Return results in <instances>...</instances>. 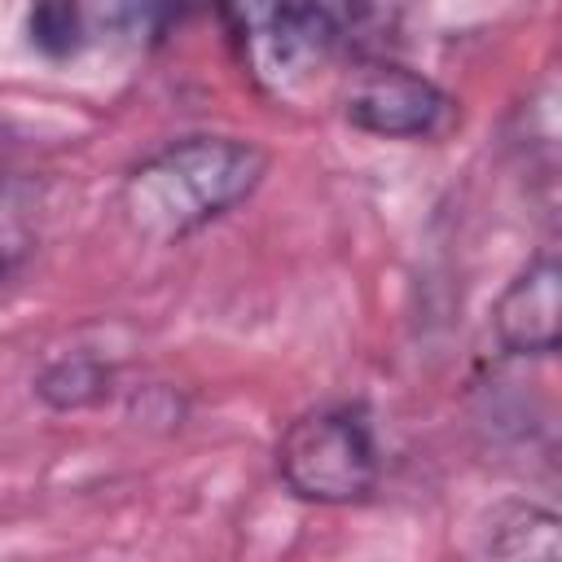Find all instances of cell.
Returning a JSON list of instances; mask_svg holds the SVG:
<instances>
[{"instance_id": "6da1fadb", "label": "cell", "mask_w": 562, "mask_h": 562, "mask_svg": "<svg viewBox=\"0 0 562 562\" xmlns=\"http://www.w3.org/2000/svg\"><path fill=\"white\" fill-rule=\"evenodd\" d=\"M268 176V154L237 136H184L140 158L123 189L132 233L149 241H180L246 202Z\"/></svg>"}, {"instance_id": "7a4b0ae2", "label": "cell", "mask_w": 562, "mask_h": 562, "mask_svg": "<svg viewBox=\"0 0 562 562\" xmlns=\"http://www.w3.org/2000/svg\"><path fill=\"white\" fill-rule=\"evenodd\" d=\"M246 75L268 97H294L360 26L364 0H220Z\"/></svg>"}, {"instance_id": "3957f363", "label": "cell", "mask_w": 562, "mask_h": 562, "mask_svg": "<svg viewBox=\"0 0 562 562\" xmlns=\"http://www.w3.org/2000/svg\"><path fill=\"white\" fill-rule=\"evenodd\" d=\"M378 439L360 404H325L285 426L277 443L281 483L312 505H356L378 487Z\"/></svg>"}, {"instance_id": "277c9868", "label": "cell", "mask_w": 562, "mask_h": 562, "mask_svg": "<svg viewBox=\"0 0 562 562\" xmlns=\"http://www.w3.org/2000/svg\"><path fill=\"white\" fill-rule=\"evenodd\" d=\"M342 114L351 127L369 132V136H386V140H430L443 136L452 127V97L395 61H373L364 66L347 97H342Z\"/></svg>"}, {"instance_id": "5b68a950", "label": "cell", "mask_w": 562, "mask_h": 562, "mask_svg": "<svg viewBox=\"0 0 562 562\" xmlns=\"http://www.w3.org/2000/svg\"><path fill=\"white\" fill-rule=\"evenodd\" d=\"M562 321V268L553 255H536L496 299L492 329L509 356H553Z\"/></svg>"}, {"instance_id": "8992f818", "label": "cell", "mask_w": 562, "mask_h": 562, "mask_svg": "<svg viewBox=\"0 0 562 562\" xmlns=\"http://www.w3.org/2000/svg\"><path fill=\"white\" fill-rule=\"evenodd\" d=\"M70 18H75V44L79 53L92 44H145L158 40L167 18H171V0H70Z\"/></svg>"}, {"instance_id": "52a82bcc", "label": "cell", "mask_w": 562, "mask_h": 562, "mask_svg": "<svg viewBox=\"0 0 562 562\" xmlns=\"http://www.w3.org/2000/svg\"><path fill=\"white\" fill-rule=\"evenodd\" d=\"M479 553L483 558H558L562 531L558 514L540 509L531 501H501L479 527Z\"/></svg>"}, {"instance_id": "ba28073f", "label": "cell", "mask_w": 562, "mask_h": 562, "mask_svg": "<svg viewBox=\"0 0 562 562\" xmlns=\"http://www.w3.org/2000/svg\"><path fill=\"white\" fill-rule=\"evenodd\" d=\"M110 391H114V369L92 351L57 356L35 373V395L57 413L92 408V404L110 400Z\"/></svg>"}, {"instance_id": "9c48e42d", "label": "cell", "mask_w": 562, "mask_h": 562, "mask_svg": "<svg viewBox=\"0 0 562 562\" xmlns=\"http://www.w3.org/2000/svg\"><path fill=\"white\" fill-rule=\"evenodd\" d=\"M26 31H31V44H35L44 57H53V61L79 53L70 0H35L31 13H26Z\"/></svg>"}, {"instance_id": "30bf717a", "label": "cell", "mask_w": 562, "mask_h": 562, "mask_svg": "<svg viewBox=\"0 0 562 562\" xmlns=\"http://www.w3.org/2000/svg\"><path fill=\"white\" fill-rule=\"evenodd\" d=\"M22 250H26V237L18 233V228H9V224H0V277L22 259Z\"/></svg>"}, {"instance_id": "8fae6325", "label": "cell", "mask_w": 562, "mask_h": 562, "mask_svg": "<svg viewBox=\"0 0 562 562\" xmlns=\"http://www.w3.org/2000/svg\"><path fill=\"white\" fill-rule=\"evenodd\" d=\"M4 136H9V132H4V123H0V149H4Z\"/></svg>"}]
</instances>
